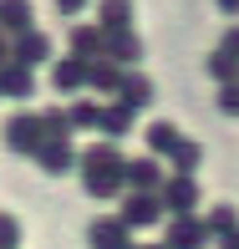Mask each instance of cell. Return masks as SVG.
I'll return each mask as SVG.
<instances>
[{
    "instance_id": "14",
    "label": "cell",
    "mask_w": 239,
    "mask_h": 249,
    "mask_svg": "<svg viewBox=\"0 0 239 249\" xmlns=\"http://www.w3.org/2000/svg\"><path fill=\"white\" fill-rule=\"evenodd\" d=\"M51 56V41L41 36L36 26H26V31H16V61H26V66H36V61H46Z\"/></svg>"
},
{
    "instance_id": "8",
    "label": "cell",
    "mask_w": 239,
    "mask_h": 249,
    "mask_svg": "<svg viewBox=\"0 0 239 249\" xmlns=\"http://www.w3.org/2000/svg\"><path fill=\"white\" fill-rule=\"evenodd\" d=\"M87 244L92 249H132V229L117 213H107V219H97L92 229H87Z\"/></svg>"
},
{
    "instance_id": "20",
    "label": "cell",
    "mask_w": 239,
    "mask_h": 249,
    "mask_svg": "<svg viewBox=\"0 0 239 249\" xmlns=\"http://www.w3.org/2000/svg\"><path fill=\"white\" fill-rule=\"evenodd\" d=\"M178 142H184V132H178L173 122H153V127H147V148H153V158H168Z\"/></svg>"
},
{
    "instance_id": "1",
    "label": "cell",
    "mask_w": 239,
    "mask_h": 249,
    "mask_svg": "<svg viewBox=\"0 0 239 249\" xmlns=\"http://www.w3.org/2000/svg\"><path fill=\"white\" fill-rule=\"evenodd\" d=\"M199 198H203V188L193 183V173H173V178L158 183V203H163L168 213H193Z\"/></svg>"
},
{
    "instance_id": "12",
    "label": "cell",
    "mask_w": 239,
    "mask_h": 249,
    "mask_svg": "<svg viewBox=\"0 0 239 249\" xmlns=\"http://www.w3.org/2000/svg\"><path fill=\"white\" fill-rule=\"evenodd\" d=\"M51 87L56 92H82L87 87V61L82 56H61V61L51 66Z\"/></svg>"
},
{
    "instance_id": "27",
    "label": "cell",
    "mask_w": 239,
    "mask_h": 249,
    "mask_svg": "<svg viewBox=\"0 0 239 249\" xmlns=\"http://www.w3.org/2000/svg\"><path fill=\"white\" fill-rule=\"evenodd\" d=\"M219 112H239V82H224L219 87Z\"/></svg>"
},
{
    "instance_id": "5",
    "label": "cell",
    "mask_w": 239,
    "mask_h": 249,
    "mask_svg": "<svg viewBox=\"0 0 239 249\" xmlns=\"http://www.w3.org/2000/svg\"><path fill=\"white\" fill-rule=\"evenodd\" d=\"M158 183H163L158 158H122V188H132V194H158Z\"/></svg>"
},
{
    "instance_id": "11",
    "label": "cell",
    "mask_w": 239,
    "mask_h": 249,
    "mask_svg": "<svg viewBox=\"0 0 239 249\" xmlns=\"http://www.w3.org/2000/svg\"><path fill=\"white\" fill-rule=\"evenodd\" d=\"M0 92L16 97V102H26L31 92H36V76H31V66H26V61H0Z\"/></svg>"
},
{
    "instance_id": "10",
    "label": "cell",
    "mask_w": 239,
    "mask_h": 249,
    "mask_svg": "<svg viewBox=\"0 0 239 249\" xmlns=\"http://www.w3.org/2000/svg\"><path fill=\"white\" fill-rule=\"evenodd\" d=\"M132 117H138V112L122 107V102H102V107H97V132L117 142V138H128V132H132Z\"/></svg>"
},
{
    "instance_id": "9",
    "label": "cell",
    "mask_w": 239,
    "mask_h": 249,
    "mask_svg": "<svg viewBox=\"0 0 239 249\" xmlns=\"http://www.w3.org/2000/svg\"><path fill=\"white\" fill-rule=\"evenodd\" d=\"M112 97H117L122 107L143 112V107H153V82H147L143 71H132V66H128V71H122V82H117V92H112Z\"/></svg>"
},
{
    "instance_id": "28",
    "label": "cell",
    "mask_w": 239,
    "mask_h": 249,
    "mask_svg": "<svg viewBox=\"0 0 239 249\" xmlns=\"http://www.w3.org/2000/svg\"><path fill=\"white\" fill-rule=\"evenodd\" d=\"M219 51H229L234 61H239V26H229V31H224V41H219Z\"/></svg>"
},
{
    "instance_id": "2",
    "label": "cell",
    "mask_w": 239,
    "mask_h": 249,
    "mask_svg": "<svg viewBox=\"0 0 239 249\" xmlns=\"http://www.w3.org/2000/svg\"><path fill=\"white\" fill-rule=\"evenodd\" d=\"M31 158H36L41 173H51V178H61V173H72V168H76V148H72V138H41Z\"/></svg>"
},
{
    "instance_id": "18",
    "label": "cell",
    "mask_w": 239,
    "mask_h": 249,
    "mask_svg": "<svg viewBox=\"0 0 239 249\" xmlns=\"http://www.w3.org/2000/svg\"><path fill=\"white\" fill-rule=\"evenodd\" d=\"M31 26V0H0V31L16 36V31Z\"/></svg>"
},
{
    "instance_id": "6",
    "label": "cell",
    "mask_w": 239,
    "mask_h": 249,
    "mask_svg": "<svg viewBox=\"0 0 239 249\" xmlns=\"http://www.w3.org/2000/svg\"><path fill=\"white\" fill-rule=\"evenodd\" d=\"M41 142V112H16L5 122V148L10 153H36Z\"/></svg>"
},
{
    "instance_id": "33",
    "label": "cell",
    "mask_w": 239,
    "mask_h": 249,
    "mask_svg": "<svg viewBox=\"0 0 239 249\" xmlns=\"http://www.w3.org/2000/svg\"><path fill=\"white\" fill-rule=\"evenodd\" d=\"M234 82H239V76H234Z\"/></svg>"
},
{
    "instance_id": "31",
    "label": "cell",
    "mask_w": 239,
    "mask_h": 249,
    "mask_svg": "<svg viewBox=\"0 0 239 249\" xmlns=\"http://www.w3.org/2000/svg\"><path fill=\"white\" fill-rule=\"evenodd\" d=\"M0 61H5V31H0Z\"/></svg>"
},
{
    "instance_id": "16",
    "label": "cell",
    "mask_w": 239,
    "mask_h": 249,
    "mask_svg": "<svg viewBox=\"0 0 239 249\" xmlns=\"http://www.w3.org/2000/svg\"><path fill=\"white\" fill-rule=\"evenodd\" d=\"M122 163V148L112 138H102V142H92L87 153H76V168H117Z\"/></svg>"
},
{
    "instance_id": "24",
    "label": "cell",
    "mask_w": 239,
    "mask_h": 249,
    "mask_svg": "<svg viewBox=\"0 0 239 249\" xmlns=\"http://www.w3.org/2000/svg\"><path fill=\"white\" fill-rule=\"evenodd\" d=\"M209 76H214L219 87H224V82H234V76H239V61H234L229 51H214V56H209Z\"/></svg>"
},
{
    "instance_id": "15",
    "label": "cell",
    "mask_w": 239,
    "mask_h": 249,
    "mask_svg": "<svg viewBox=\"0 0 239 249\" xmlns=\"http://www.w3.org/2000/svg\"><path fill=\"white\" fill-rule=\"evenodd\" d=\"M82 178H87V194L92 198H112L122 188V163L117 168H82Z\"/></svg>"
},
{
    "instance_id": "13",
    "label": "cell",
    "mask_w": 239,
    "mask_h": 249,
    "mask_svg": "<svg viewBox=\"0 0 239 249\" xmlns=\"http://www.w3.org/2000/svg\"><path fill=\"white\" fill-rule=\"evenodd\" d=\"M122 71H128V66H117V61H107V56H92V61H87V87H92V92H117V82H122Z\"/></svg>"
},
{
    "instance_id": "22",
    "label": "cell",
    "mask_w": 239,
    "mask_h": 249,
    "mask_svg": "<svg viewBox=\"0 0 239 249\" xmlns=\"http://www.w3.org/2000/svg\"><path fill=\"white\" fill-rule=\"evenodd\" d=\"M168 163H173V173H199V163H203V148L193 138H184L173 153H168Z\"/></svg>"
},
{
    "instance_id": "7",
    "label": "cell",
    "mask_w": 239,
    "mask_h": 249,
    "mask_svg": "<svg viewBox=\"0 0 239 249\" xmlns=\"http://www.w3.org/2000/svg\"><path fill=\"white\" fill-rule=\"evenodd\" d=\"M203 244H209V229H203V219H193V213H173L163 249H203Z\"/></svg>"
},
{
    "instance_id": "17",
    "label": "cell",
    "mask_w": 239,
    "mask_h": 249,
    "mask_svg": "<svg viewBox=\"0 0 239 249\" xmlns=\"http://www.w3.org/2000/svg\"><path fill=\"white\" fill-rule=\"evenodd\" d=\"M97 26H102V31L132 26V0H102V5H97Z\"/></svg>"
},
{
    "instance_id": "3",
    "label": "cell",
    "mask_w": 239,
    "mask_h": 249,
    "mask_svg": "<svg viewBox=\"0 0 239 249\" xmlns=\"http://www.w3.org/2000/svg\"><path fill=\"white\" fill-rule=\"evenodd\" d=\"M102 56H107V61H117V66H138V61H143V36H138L132 26L102 31Z\"/></svg>"
},
{
    "instance_id": "30",
    "label": "cell",
    "mask_w": 239,
    "mask_h": 249,
    "mask_svg": "<svg viewBox=\"0 0 239 249\" xmlns=\"http://www.w3.org/2000/svg\"><path fill=\"white\" fill-rule=\"evenodd\" d=\"M214 10H219V16H229V20H234V16H239V0H214Z\"/></svg>"
},
{
    "instance_id": "4",
    "label": "cell",
    "mask_w": 239,
    "mask_h": 249,
    "mask_svg": "<svg viewBox=\"0 0 239 249\" xmlns=\"http://www.w3.org/2000/svg\"><path fill=\"white\" fill-rule=\"evenodd\" d=\"M128 229H153L158 219H163V203H158V194H122V213H117Z\"/></svg>"
},
{
    "instance_id": "19",
    "label": "cell",
    "mask_w": 239,
    "mask_h": 249,
    "mask_svg": "<svg viewBox=\"0 0 239 249\" xmlns=\"http://www.w3.org/2000/svg\"><path fill=\"white\" fill-rule=\"evenodd\" d=\"M72 56H82V61L102 56V26H72Z\"/></svg>"
},
{
    "instance_id": "23",
    "label": "cell",
    "mask_w": 239,
    "mask_h": 249,
    "mask_svg": "<svg viewBox=\"0 0 239 249\" xmlns=\"http://www.w3.org/2000/svg\"><path fill=\"white\" fill-rule=\"evenodd\" d=\"M97 107L102 102H72V107H66V117H72V132H87V127H97Z\"/></svg>"
},
{
    "instance_id": "25",
    "label": "cell",
    "mask_w": 239,
    "mask_h": 249,
    "mask_svg": "<svg viewBox=\"0 0 239 249\" xmlns=\"http://www.w3.org/2000/svg\"><path fill=\"white\" fill-rule=\"evenodd\" d=\"M41 138H72V117L61 112H41Z\"/></svg>"
},
{
    "instance_id": "32",
    "label": "cell",
    "mask_w": 239,
    "mask_h": 249,
    "mask_svg": "<svg viewBox=\"0 0 239 249\" xmlns=\"http://www.w3.org/2000/svg\"><path fill=\"white\" fill-rule=\"evenodd\" d=\"M132 249H163V244H132Z\"/></svg>"
},
{
    "instance_id": "29",
    "label": "cell",
    "mask_w": 239,
    "mask_h": 249,
    "mask_svg": "<svg viewBox=\"0 0 239 249\" xmlns=\"http://www.w3.org/2000/svg\"><path fill=\"white\" fill-rule=\"evenodd\" d=\"M56 10H61V16H82L87 0H56Z\"/></svg>"
},
{
    "instance_id": "26",
    "label": "cell",
    "mask_w": 239,
    "mask_h": 249,
    "mask_svg": "<svg viewBox=\"0 0 239 249\" xmlns=\"http://www.w3.org/2000/svg\"><path fill=\"white\" fill-rule=\"evenodd\" d=\"M20 244V219L16 213H0V249H16Z\"/></svg>"
},
{
    "instance_id": "21",
    "label": "cell",
    "mask_w": 239,
    "mask_h": 249,
    "mask_svg": "<svg viewBox=\"0 0 239 249\" xmlns=\"http://www.w3.org/2000/svg\"><path fill=\"white\" fill-rule=\"evenodd\" d=\"M203 229H209V239H219V234L239 229V209H229V203H214V209L203 213Z\"/></svg>"
}]
</instances>
